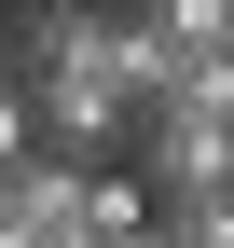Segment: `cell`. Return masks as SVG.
Masks as SVG:
<instances>
[{"mask_svg": "<svg viewBox=\"0 0 234 248\" xmlns=\"http://www.w3.org/2000/svg\"><path fill=\"white\" fill-rule=\"evenodd\" d=\"M0 83H14V28H0Z\"/></svg>", "mask_w": 234, "mask_h": 248, "instance_id": "cell-4", "label": "cell"}, {"mask_svg": "<svg viewBox=\"0 0 234 248\" xmlns=\"http://www.w3.org/2000/svg\"><path fill=\"white\" fill-rule=\"evenodd\" d=\"M14 110H28V138H42L55 166H83V179H97V152H138L124 14H83V0L28 14V28H14Z\"/></svg>", "mask_w": 234, "mask_h": 248, "instance_id": "cell-1", "label": "cell"}, {"mask_svg": "<svg viewBox=\"0 0 234 248\" xmlns=\"http://www.w3.org/2000/svg\"><path fill=\"white\" fill-rule=\"evenodd\" d=\"M28 152H42V138H28V110H14V83H0V179H14Z\"/></svg>", "mask_w": 234, "mask_h": 248, "instance_id": "cell-3", "label": "cell"}, {"mask_svg": "<svg viewBox=\"0 0 234 248\" xmlns=\"http://www.w3.org/2000/svg\"><path fill=\"white\" fill-rule=\"evenodd\" d=\"M152 234H165V248H234V193H207V207H165Z\"/></svg>", "mask_w": 234, "mask_h": 248, "instance_id": "cell-2", "label": "cell"}]
</instances>
